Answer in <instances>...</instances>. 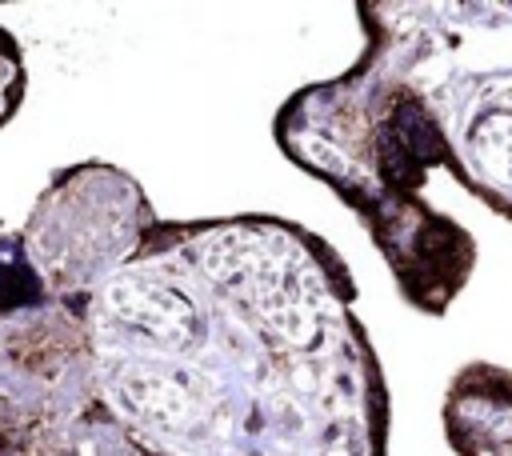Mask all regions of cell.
Masks as SVG:
<instances>
[{"instance_id": "5", "label": "cell", "mask_w": 512, "mask_h": 456, "mask_svg": "<svg viewBox=\"0 0 512 456\" xmlns=\"http://www.w3.org/2000/svg\"><path fill=\"white\" fill-rule=\"evenodd\" d=\"M156 220L132 172L108 160H76L48 176L20 240L52 296L92 308L96 292L144 248Z\"/></svg>"}, {"instance_id": "4", "label": "cell", "mask_w": 512, "mask_h": 456, "mask_svg": "<svg viewBox=\"0 0 512 456\" xmlns=\"http://www.w3.org/2000/svg\"><path fill=\"white\" fill-rule=\"evenodd\" d=\"M0 456H144L100 396L88 308L48 292L0 228Z\"/></svg>"}, {"instance_id": "3", "label": "cell", "mask_w": 512, "mask_h": 456, "mask_svg": "<svg viewBox=\"0 0 512 456\" xmlns=\"http://www.w3.org/2000/svg\"><path fill=\"white\" fill-rule=\"evenodd\" d=\"M356 16L440 124L456 184L512 220V0H360Z\"/></svg>"}, {"instance_id": "7", "label": "cell", "mask_w": 512, "mask_h": 456, "mask_svg": "<svg viewBox=\"0 0 512 456\" xmlns=\"http://www.w3.org/2000/svg\"><path fill=\"white\" fill-rule=\"evenodd\" d=\"M28 96V64H24V44L8 24H0V128L16 120Z\"/></svg>"}, {"instance_id": "6", "label": "cell", "mask_w": 512, "mask_h": 456, "mask_svg": "<svg viewBox=\"0 0 512 456\" xmlns=\"http://www.w3.org/2000/svg\"><path fill=\"white\" fill-rule=\"evenodd\" d=\"M444 440L456 456H512V368L468 360L440 400Z\"/></svg>"}, {"instance_id": "1", "label": "cell", "mask_w": 512, "mask_h": 456, "mask_svg": "<svg viewBox=\"0 0 512 456\" xmlns=\"http://www.w3.org/2000/svg\"><path fill=\"white\" fill-rule=\"evenodd\" d=\"M356 276L272 212L156 220L88 308L100 396L144 456H388Z\"/></svg>"}, {"instance_id": "2", "label": "cell", "mask_w": 512, "mask_h": 456, "mask_svg": "<svg viewBox=\"0 0 512 456\" xmlns=\"http://www.w3.org/2000/svg\"><path fill=\"white\" fill-rule=\"evenodd\" d=\"M272 140L288 164L344 200L388 264L400 300L448 316L476 272V236L428 200V176L456 180V156L420 92L364 40L360 56L328 80L284 96Z\"/></svg>"}]
</instances>
